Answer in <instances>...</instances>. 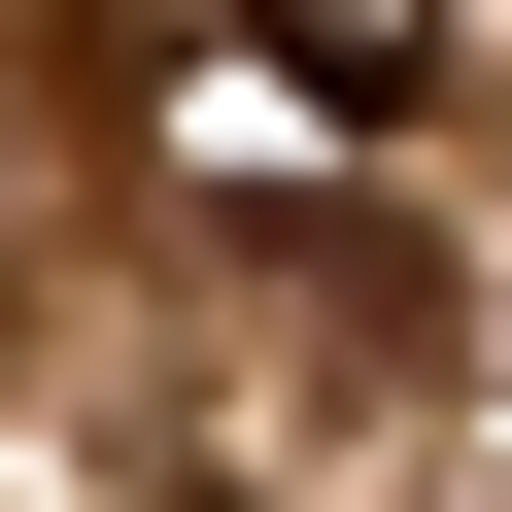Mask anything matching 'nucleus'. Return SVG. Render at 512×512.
<instances>
[{
	"label": "nucleus",
	"mask_w": 512,
	"mask_h": 512,
	"mask_svg": "<svg viewBox=\"0 0 512 512\" xmlns=\"http://www.w3.org/2000/svg\"><path fill=\"white\" fill-rule=\"evenodd\" d=\"M478 69V0H274V103H342V137H410Z\"/></svg>",
	"instance_id": "1"
}]
</instances>
